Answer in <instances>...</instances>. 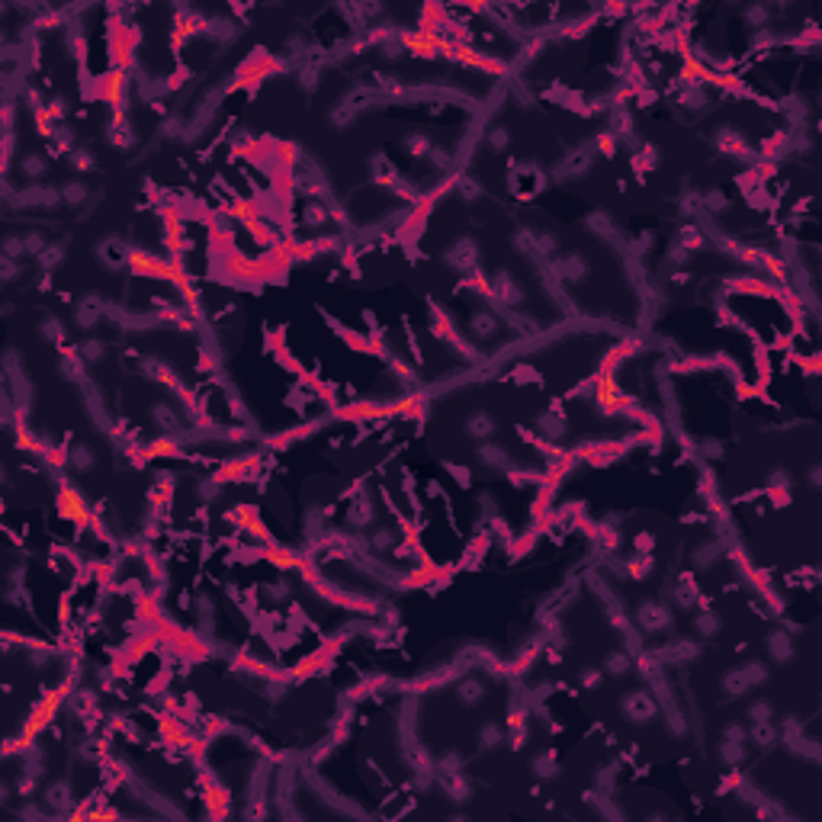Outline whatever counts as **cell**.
Returning <instances> with one entry per match:
<instances>
[{
  "mask_svg": "<svg viewBox=\"0 0 822 822\" xmlns=\"http://www.w3.org/2000/svg\"><path fill=\"white\" fill-rule=\"evenodd\" d=\"M64 690H68V684H62L58 690H52V694H45L39 704L33 707V713L26 717V723H23V732H20V739L13 742V748H23V746H29L39 732L49 726V719L55 717L58 713V707H62V700H64Z\"/></svg>",
  "mask_w": 822,
  "mask_h": 822,
  "instance_id": "6da1fadb",
  "label": "cell"
},
{
  "mask_svg": "<svg viewBox=\"0 0 822 822\" xmlns=\"http://www.w3.org/2000/svg\"><path fill=\"white\" fill-rule=\"evenodd\" d=\"M58 511H62L68 521H74L77 527H87V523L93 521L91 517V508L84 504V498L77 495L71 485H62V492H58Z\"/></svg>",
  "mask_w": 822,
  "mask_h": 822,
  "instance_id": "7a4b0ae2",
  "label": "cell"
},
{
  "mask_svg": "<svg viewBox=\"0 0 822 822\" xmlns=\"http://www.w3.org/2000/svg\"><path fill=\"white\" fill-rule=\"evenodd\" d=\"M405 45H408L415 55H437V52H450V45H446L437 33H431V29H418V33L405 35Z\"/></svg>",
  "mask_w": 822,
  "mask_h": 822,
  "instance_id": "3957f363",
  "label": "cell"
},
{
  "mask_svg": "<svg viewBox=\"0 0 822 822\" xmlns=\"http://www.w3.org/2000/svg\"><path fill=\"white\" fill-rule=\"evenodd\" d=\"M122 97H126V77H122V71H112V74L103 77V100L119 110Z\"/></svg>",
  "mask_w": 822,
  "mask_h": 822,
  "instance_id": "277c9868",
  "label": "cell"
},
{
  "mask_svg": "<svg viewBox=\"0 0 822 822\" xmlns=\"http://www.w3.org/2000/svg\"><path fill=\"white\" fill-rule=\"evenodd\" d=\"M450 55L456 58V62H463V64H469V68H482V71H498V64L492 62V58H482V55H475L473 49H466V45H460V49H450Z\"/></svg>",
  "mask_w": 822,
  "mask_h": 822,
  "instance_id": "5b68a950",
  "label": "cell"
},
{
  "mask_svg": "<svg viewBox=\"0 0 822 822\" xmlns=\"http://www.w3.org/2000/svg\"><path fill=\"white\" fill-rule=\"evenodd\" d=\"M148 456H174L177 453V440L174 437H154L145 450Z\"/></svg>",
  "mask_w": 822,
  "mask_h": 822,
  "instance_id": "8992f818",
  "label": "cell"
},
{
  "mask_svg": "<svg viewBox=\"0 0 822 822\" xmlns=\"http://www.w3.org/2000/svg\"><path fill=\"white\" fill-rule=\"evenodd\" d=\"M594 392H598V402H601V405H613V398H617V395H613V383H610V376H601V379H598V389H594Z\"/></svg>",
  "mask_w": 822,
  "mask_h": 822,
  "instance_id": "52a82bcc",
  "label": "cell"
},
{
  "mask_svg": "<svg viewBox=\"0 0 822 822\" xmlns=\"http://www.w3.org/2000/svg\"><path fill=\"white\" fill-rule=\"evenodd\" d=\"M270 559L279 565V569H296V565H299V559H296L293 552H270Z\"/></svg>",
  "mask_w": 822,
  "mask_h": 822,
  "instance_id": "ba28073f",
  "label": "cell"
},
{
  "mask_svg": "<svg viewBox=\"0 0 822 822\" xmlns=\"http://www.w3.org/2000/svg\"><path fill=\"white\" fill-rule=\"evenodd\" d=\"M231 216H235V219H244V222H251V219H254V209L248 206V202H235V206H231Z\"/></svg>",
  "mask_w": 822,
  "mask_h": 822,
  "instance_id": "9c48e42d",
  "label": "cell"
}]
</instances>
